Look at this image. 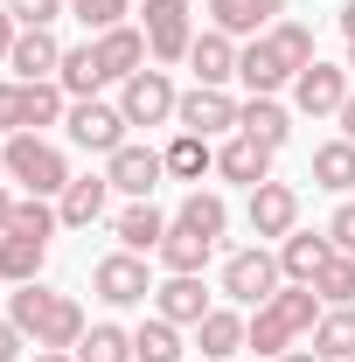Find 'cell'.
Returning <instances> with one entry per match:
<instances>
[{"label":"cell","instance_id":"6da1fadb","mask_svg":"<svg viewBox=\"0 0 355 362\" xmlns=\"http://www.w3.org/2000/svg\"><path fill=\"white\" fill-rule=\"evenodd\" d=\"M307 63H313V28L307 21H272L265 35H251L237 49V77H244L251 98H279Z\"/></svg>","mask_w":355,"mask_h":362},{"label":"cell","instance_id":"7a4b0ae2","mask_svg":"<svg viewBox=\"0 0 355 362\" xmlns=\"http://www.w3.org/2000/svg\"><path fill=\"white\" fill-rule=\"evenodd\" d=\"M7 320L35 341V349H77L84 341V307L70 293H49V286H14L7 293Z\"/></svg>","mask_w":355,"mask_h":362},{"label":"cell","instance_id":"3957f363","mask_svg":"<svg viewBox=\"0 0 355 362\" xmlns=\"http://www.w3.org/2000/svg\"><path fill=\"white\" fill-rule=\"evenodd\" d=\"M320 314H327V307H320V293H313V286H279L265 307H258L251 334H244V349H258V356L279 362L286 349H300V341L313 334V320H320Z\"/></svg>","mask_w":355,"mask_h":362},{"label":"cell","instance_id":"277c9868","mask_svg":"<svg viewBox=\"0 0 355 362\" xmlns=\"http://www.w3.org/2000/svg\"><path fill=\"white\" fill-rule=\"evenodd\" d=\"M0 175L21 181L28 195H49V202L77 181V175H70V160H63V146H49L42 133H7V139H0Z\"/></svg>","mask_w":355,"mask_h":362},{"label":"cell","instance_id":"5b68a950","mask_svg":"<svg viewBox=\"0 0 355 362\" xmlns=\"http://www.w3.org/2000/svg\"><path fill=\"white\" fill-rule=\"evenodd\" d=\"M91 293H98L105 307H146V300H153V272H146L139 251H112V258L91 265Z\"/></svg>","mask_w":355,"mask_h":362},{"label":"cell","instance_id":"8992f818","mask_svg":"<svg viewBox=\"0 0 355 362\" xmlns=\"http://www.w3.org/2000/svg\"><path fill=\"white\" fill-rule=\"evenodd\" d=\"M119 112H126V126H168L181 112V90L168 70H133L119 84Z\"/></svg>","mask_w":355,"mask_h":362},{"label":"cell","instance_id":"52a82bcc","mask_svg":"<svg viewBox=\"0 0 355 362\" xmlns=\"http://www.w3.org/2000/svg\"><path fill=\"white\" fill-rule=\"evenodd\" d=\"M279 258H272L265 244H251V251H230L223 258V293L237 300V307H265L272 293H279Z\"/></svg>","mask_w":355,"mask_h":362},{"label":"cell","instance_id":"ba28073f","mask_svg":"<svg viewBox=\"0 0 355 362\" xmlns=\"http://www.w3.org/2000/svg\"><path fill=\"white\" fill-rule=\"evenodd\" d=\"M139 28H146V56H153V63H188V49H195L188 0H146Z\"/></svg>","mask_w":355,"mask_h":362},{"label":"cell","instance_id":"9c48e42d","mask_svg":"<svg viewBox=\"0 0 355 362\" xmlns=\"http://www.w3.org/2000/svg\"><path fill=\"white\" fill-rule=\"evenodd\" d=\"M63 126H70V139H77L84 153H105V160L126 146V112H119V105H105V98H77Z\"/></svg>","mask_w":355,"mask_h":362},{"label":"cell","instance_id":"30bf717a","mask_svg":"<svg viewBox=\"0 0 355 362\" xmlns=\"http://www.w3.org/2000/svg\"><path fill=\"white\" fill-rule=\"evenodd\" d=\"M293 105H300L307 119H334V112L349 105V63H320V56H313L307 70L293 77Z\"/></svg>","mask_w":355,"mask_h":362},{"label":"cell","instance_id":"8fae6325","mask_svg":"<svg viewBox=\"0 0 355 362\" xmlns=\"http://www.w3.org/2000/svg\"><path fill=\"white\" fill-rule=\"evenodd\" d=\"M181 133H195V139H216V133H237V98L216 84H195V90H181Z\"/></svg>","mask_w":355,"mask_h":362},{"label":"cell","instance_id":"7c38bea8","mask_svg":"<svg viewBox=\"0 0 355 362\" xmlns=\"http://www.w3.org/2000/svg\"><path fill=\"white\" fill-rule=\"evenodd\" d=\"M244 216H251V237H293V230H300V188H286V181H258Z\"/></svg>","mask_w":355,"mask_h":362},{"label":"cell","instance_id":"4fadbf2b","mask_svg":"<svg viewBox=\"0 0 355 362\" xmlns=\"http://www.w3.org/2000/svg\"><path fill=\"white\" fill-rule=\"evenodd\" d=\"M161 175H168V160H161L153 146H133V139H126V146L105 160V181H112L119 195H133V202H146V195L161 188Z\"/></svg>","mask_w":355,"mask_h":362},{"label":"cell","instance_id":"5bb4252c","mask_svg":"<svg viewBox=\"0 0 355 362\" xmlns=\"http://www.w3.org/2000/svg\"><path fill=\"white\" fill-rule=\"evenodd\" d=\"M153 314H161V320H175V327H202V314H209L202 272H168V279L153 286Z\"/></svg>","mask_w":355,"mask_h":362},{"label":"cell","instance_id":"9a60e30c","mask_svg":"<svg viewBox=\"0 0 355 362\" xmlns=\"http://www.w3.org/2000/svg\"><path fill=\"white\" fill-rule=\"evenodd\" d=\"M98 49V70H105V84H126L133 70H146V28H105V35H91Z\"/></svg>","mask_w":355,"mask_h":362},{"label":"cell","instance_id":"2e32d148","mask_svg":"<svg viewBox=\"0 0 355 362\" xmlns=\"http://www.w3.org/2000/svg\"><path fill=\"white\" fill-rule=\"evenodd\" d=\"M7 70L21 77V84H42L63 70V42H56V28H21L14 35V56H7Z\"/></svg>","mask_w":355,"mask_h":362},{"label":"cell","instance_id":"e0dca14e","mask_svg":"<svg viewBox=\"0 0 355 362\" xmlns=\"http://www.w3.org/2000/svg\"><path fill=\"white\" fill-rule=\"evenodd\" d=\"M188 70H195V84L230 90V77H237V35H223V28H202V35H195V49H188Z\"/></svg>","mask_w":355,"mask_h":362},{"label":"cell","instance_id":"ac0fdd59","mask_svg":"<svg viewBox=\"0 0 355 362\" xmlns=\"http://www.w3.org/2000/svg\"><path fill=\"white\" fill-rule=\"evenodd\" d=\"M216 175L223 181H244V188H258V181H272V146H258L251 133H230L216 146Z\"/></svg>","mask_w":355,"mask_h":362},{"label":"cell","instance_id":"d6986e66","mask_svg":"<svg viewBox=\"0 0 355 362\" xmlns=\"http://www.w3.org/2000/svg\"><path fill=\"white\" fill-rule=\"evenodd\" d=\"M334 258V244H327V230L313 237V230H293V237H279V272H286V286H313V272Z\"/></svg>","mask_w":355,"mask_h":362},{"label":"cell","instance_id":"ffe728a7","mask_svg":"<svg viewBox=\"0 0 355 362\" xmlns=\"http://www.w3.org/2000/svg\"><path fill=\"white\" fill-rule=\"evenodd\" d=\"M279 14H286V0H209V28L223 35H265Z\"/></svg>","mask_w":355,"mask_h":362},{"label":"cell","instance_id":"44dd1931","mask_svg":"<svg viewBox=\"0 0 355 362\" xmlns=\"http://www.w3.org/2000/svg\"><path fill=\"white\" fill-rule=\"evenodd\" d=\"M237 133H251L258 146L279 153V146L293 139V112H286L279 98H244V105H237Z\"/></svg>","mask_w":355,"mask_h":362},{"label":"cell","instance_id":"7402d4cb","mask_svg":"<svg viewBox=\"0 0 355 362\" xmlns=\"http://www.w3.org/2000/svg\"><path fill=\"white\" fill-rule=\"evenodd\" d=\"M105 195H112V181H105V175H77L63 195H56V216H63V230H91L98 216H105Z\"/></svg>","mask_w":355,"mask_h":362},{"label":"cell","instance_id":"603a6c76","mask_svg":"<svg viewBox=\"0 0 355 362\" xmlns=\"http://www.w3.org/2000/svg\"><path fill=\"white\" fill-rule=\"evenodd\" d=\"M112 237H119V251H161V237H168V216L153 209V202H133V209H119L112 216Z\"/></svg>","mask_w":355,"mask_h":362},{"label":"cell","instance_id":"cb8c5ba5","mask_svg":"<svg viewBox=\"0 0 355 362\" xmlns=\"http://www.w3.org/2000/svg\"><path fill=\"white\" fill-rule=\"evenodd\" d=\"M244 334H251V320H237L230 307H209L202 327H195V349H202V362H230L244 349Z\"/></svg>","mask_w":355,"mask_h":362},{"label":"cell","instance_id":"d4e9b609","mask_svg":"<svg viewBox=\"0 0 355 362\" xmlns=\"http://www.w3.org/2000/svg\"><path fill=\"white\" fill-rule=\"evenodd\" d=\"M42 258H49V237H21V230L0 237V279L7 286H35L42 279Z\"/></svg>","mask_w":355,"mask_h":362},{"label":"cell","instance_id":"484cf974","mask_svg":"<svg viewBox=\"0 0 355 362\" xmlns=\"http://www.w3.org/2000/svg\"><path fill=\"white\" fill-rule=\"evenodd\" d=\"M307 349H313L320 362H349V356H355V307H327V314L313 320Z\"/></svg>","mask_w":355,"mask_h":362},{"label":"cell","instance_id":"4316f807","mask_svg":"<svg viewBox=\"0 0 355 362\" xmlns=\"http://www.w3.org/2000/svg\"><path fill=\"white\" fill-rule=\"evenodd\" d=\"M209 258H216V237H202L188 223H168V237H161V265L168 272H202Z\"/></svg>","mask_w":355,"mask_h":362},{"label":"cell","instance_id":"83f0119b","mask_svg":"<svg viewBox=\"0 0 355 362\" xmlns=\"http://www.w3.org/2000/svg\"><path fill=\"white\" fill-rule=\"evenodd\" d=\"M28 98H21V133H42V126H56V119H70V90L56 84V77H42V84H21Z\"/></svg>","mask_w":355,"mask_h":362},{"label":"cell","instance_id":"f1b7e54d","mask_svg":"<svg viewBox=\"0 0 355 362\" xmlns=\"http://www.w3.org/2000/svg\"><path fill=\"white\" fill-rule=\"evenodd\" d=\"M313 188H327V195H349L355 188V139L313 146Z\"/></svg>","mask_w":355,"mask_h":362},{"label":"cell","instance_id":"f546056e","mask_svg":"<svg viewBox=\"0 0 355 362\" xmlns=\"http://www.w3.org/2000/svg\"><path fill=\"white\" fill-rule=\"evenodd\" d=\"M70 356H77V362H133V334H126L119 320H91L84 341H77Z\"/></svg>","mask_w":355,"mask_h":362},{"label":"cell","instance_id":"4dcf8cb0","mask_svg":"<svg viewBox=\"0 0 355 362\" xmlns=\"http://www.w3.org/2000/svg\"><path fill=\"white\" fill-rule=\"evenodd\" d=\"M161 160H168V175H175V181H202L209 168H216V146H209V139H195V133H175Z\"/></svg>","mask_w":355,"mask_h":362},{"label":"cell","instance_id":"1f68e13d","mask_svg":"<svg viewBox=\"0 0 355 362\" xmlns=\"http://www.w3.org/2000/svg\"><path fill=\"white\" fill-rule=\"evenodd\" d=\"M56 84L70 90V98H98V90H105V70H98V49H91V42L63 49V70H56Z\"/></svg>","mask_w":355,"mask_h":362},{"label":"cell","instance_id":"d6a6232c","mask_svg":"<svg viewBox=\"0 0 355 362\" xmlns=\"http://www.w3.org/2000/svg\"><path fill=\"white\" fill-rule=\"evenodd\" d=\"M133 362H181V327L175 320H139L133 327Z\"/></svg>","mask_w":355,"mask_h":362},{"label":"cell","instance_id":"836d02e7","mask_svg":"<svg viewBox=\"0 0 355 362\" xmlns=\"http://www.w3.org/2000/svg\"><path fill=\"white\" fill-rule=\"evenodd\" d=\"M313 293H320V307H355V258L349 251H334L327 265L313 272Z\"/></svg>","mask_w":355,"mask_h":362},{"label":"cell","instance_id":"e575fe53","mask_svg":"<svg viewBox=\"0 0 355 362\" xmlns=\"http://www.w3.org/2000/svg\"><path fill=\"white\" fill-rule=\"evenodd\" d=\"M175 223H188V230H202V237H216V244H223V230H230V202H223V195H209V188H195V195L181 202Z\"/></svg>","mask_w":355,"mask_h":362},{"label":"cell","instance_id":"d590c367","mask_svg":"<svg viewBox=\"0 0 355 362\" xmlns=\"http://www.w3.org/2000/svg\"><path fill=\"white\" fill-rule=\"evenodd\" d=\"M70 14L84 21L91 35H105V28H119V21H126V0H70Z\"/></svg>","mask_w":355,"mask_h":362},{"label":"cell","instance_id":"8d00e7d4","mask_svg":"<svg viewBox=\"0 0 355 362\" xmlns=\"http://www.w3.org/2000/svg\"><path fill=\"white\" fill-rule=\"evenodd\" d=\"M7 14H14L21 28H49L56 14H70V0H7Z\"/></svg>","mask_w":355,"mask_h":362},{"label":"cell","instance_id":"74e56055","mask_svg":"<svg viewBox=\"0 0 355 362\" xmlns=\"http://www.w3.org/2000/svg\"><path fill=\"white\" fill-rule=\"evenodd\" d=\"M327 244H334V251H349V258H355V202H342V209L327 216Z\"/></svg>","mask_w":355,"mask_h":362},{"label":"cell","instance_id":"f35d334b","mask_svg":"<svg viewBox=\"0 0 355 362\" xmlns=\"http://www.w3.org/2000/svg\"><path fill=\"white\" fill-rule=\"evenodd\" d=\"M21 98H28L21 77H7V84H0V133H21Z\"/></svg>","mask_w":355,"mask_h":362},{"label":"cell","instance_id":"ab89813d","mask_svg":"<svg viewBox=\"0 0 355 362\" xmlns=\"http://www.w3.org/2000/svg\"><path fill=\"white\" fill-rule=\"evenodd\" d=\"M21 349H28V334H21L14 320L0 314V362H21Z\"/></svg>","mask_w":355,"mask_h":362},{"label":"cell","instance_id":"60d3db41","mask_svg":"<svg viewBox=\"0 0 355 362\" xmlns=\"http://www.w3.org/2000/svg\"><path fill=\"white\" fill-rule=\"evenodd\" d=\"M14 35H21V21H14V14H7V7H0V63H7V56H14Z\"/></svg>","mask_w":355,"mask_h":362},{"label":"cell","instance_id":"b9f144b4","mask_svg":"<svg viewBox=\"0 0 355 362\" xmlns=\"http://www.w3.org/2000/svg\"><path fill=\"white\" fill-rule=\"evenodd\" d=\"M334 119H342V139H355V90H349V105H342Z\"/></svg>","mask_w":355,"mask_h":362},{"label":"cell","instance_id":"7bdbcfd3","mask_svg":"<svg viewBox=\"0 0 355 362\" xmlns=\"http://www.w3.org/2000/svg\"><path fill=\"white\" fill-rule=\"evenodd\" d=\"M14 202H21V195H7V188H0V237H7V223H14Z\"/></svg>","mask_w":355,"mask_h":362},{"label":"cell","instance_id":"ee69618b","mask_svg":"<svg viewBox=\"0 0 355 362\" xmlns=\"http://www.w3.org/2000/svg\"><path fill=\"white\" fill-rule=\"evenodd\" d=\"M35 362H77L70 349H35Z\"/></svg>","mask_w":355,"mask_h":362},{"label":"cell","instance_id":"f6af8a7d","mask_svg":"<svg viewBox=\"0 0 355 362\" xmlns=\"http://www.w3.org/2000/svg\"><path fill=\"white\" fill-rule=\"evenodd\" d=\"M342 35H349V42H355V0H349V7H342Z\"/></svg>","mask_w":355,"mask_h":362},{"label":"cell","instance_id":"bcb514c9","mask_svg":"<svg viewBox=\"0 0 355 362\" xmlns=\"http://www.w3.org/2000/svg\"><path fill=\"white\" fill-rule=\"evenodd\" d=\"M279 362H320V356H313V349H286Z\"/></svg>","mask_w":355,"mask_h":362},{"label":"cell","instance_id":"7dc6e473","mask_svg":"<svg viewBox=\"0 0 355 362\" xmlns=\"http://www.w3.org/2000/svg\"><path fill=\"white\" fill-rule=\"evenodd\" d=\"M349 70H355V42H349Z\"/></svg>","mask_w":355,"mask_h":362},{"label":"cell","instance_id":"c3c4849f","mask_svg":"<svg viewBox=\"0 0 355 362\" xmlns=\"http://www.w3.org/2000/svg\"><path fill=\"white\" fill-rule=\"evenodd\" d=\"M349 362H355V356H349Z\"/></svg>","mask_w":355,"mask_h":362}]
</instances>
